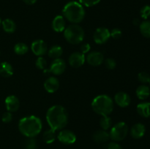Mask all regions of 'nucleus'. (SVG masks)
<instances>
[{
    "instance_id": "obj_27",
    "label": "nucleus",
    "mask_w": 150,
    "mask_h": 149,
    "mask_svg": "<svg viewBox=\"0 0 150 149\" xmlns=\"http://www.w3.org/2000/svg\"><path fill=\"white\" fill-rule=\"evenodd\" d=\"M29 51L27 45L23 42H18L14 46V52L18 55H24Z\"/></svg>"
},
{
    "instance_id": "obj_36",
    "label": "nucleus",
    "mask_w": 150,
    "mask_h": 149,
    "mask_svg": "<svg viewBox=\"0 0 150 149\" xmlns=\"http://www.w3.org/2000/svg\"><path fill=\"white\" fill-rule=\"evenodd\" d=\"M107 149H123L122 147L116 142H111L107 145Z\"/></svg>"
},
{
    "instance_id": "obj_3",
    "label": "nucleus",
    "mask_w": 150,
    "mask_h": 149,
    "mask_svg": "<svg viewBox=\"0 0 150 149\" xmlns=\"http://www.w3.org/2000/svg\"><path fill=\"white\" fill-rule=\"evenodd\" d=\"M64 18L73 24H78L83 20L85 17V10L83 6L79 1H72L67 3L62 10Z\"/></svg>"
},
{
    "instance_id": "obj_26",
    "label": "nucleus",
    "mask_w": 150,
    "mask_h": 149,
    "mask_svg": "<svg viewBox=\"0 0 150 149\" xmlns=\"http://www.w3.org/2000/svg\"><path fill=\"white\" fill-rule=\"evenodd\" d=\"M111 124H112V121L108 115H103L100 120V126L103 130L106 131L109 129L111 127Z\"/></svg>"
},
{
    "instance_id": "obj_37",
    "label": "nucleus",
    "mask_w": 150,
    "mask_h": 149,
    "mask_svg": "<svg viewBox=\"0 0 150 149\" xmlns=\"http://www.w3.org/2000/svg\"><path fill=\"white\" fill-rule=\"evenodd\" d=\"M90 45L89 43H85L81 46V51L82 53L85 54L90 51Z\"/></svg>"
},
{
    "instance_id": "obj_24",
    "label": "nucleus",
    "mask_w": 150,
    "mask_h": 149,
    "mask_svg": "<svg viewBox=\"0 0 150 149\" xmlns=\"http://www.w3.org/2000/svg\"><path fill=\"white\" fill-rule=\"evenodd\" d=\"M55 130L52 129L50 128L49 129L46 130L44 131L43 135H42V139H43L44 142L47 144H51V143H54L57 137V134H56Z\"/></svg>"
},
{
    "instance_id": "obj_38",
    "label": "nucleus",
    "mask_w": 150,
    "mask_h": 149,
    "mask_svg": "<svg viewBox=\"0 0 150 149\" xmlns=\"http://www.w3.org/2000/svg\"><path fill=\"white\" fill-rule=\"evenodd\" d=\"M26 4H29V5H32V4H35L37 2L38 0H23Z\"/></svg>"
},
{
    "instance_id": "obj_18",
    "label": "nucleus",
    "mask_w": 150,
    "mask_h": 149,
    "mask_svg": "<svg viewBox=\"0 0 150 149\" xmlns=\"http://www.w3.org/2000/svg\"><path fill=\"white\" fill-rule=\"evenodd\" d=\"M92 138L95 142L98 143H105L110 139L109 133L105 130H98L92 135Z\"/></svg>"
},
{
    "instance_id": "obj_41",
    "label": "nucleus",
    "mask_w": 150,
    "mask_h": 149,
    "mask_svg": "<svg viewBox=\"0 0 150 149\" xmlns=\"http://www.w3.org/2000/svg\"><path fill=\"white\" fill-rule=\"evenodd\" d=\"M149 86H150V81H149Z\"/></svg>"
},
{
    "instance_id": "obj_25",
    "label": "nucleus",
    "mask_w": 150,
    "mask_h": 149,
    "mask_svg": "<svg viewBox=\"0 0 150 149\" xmlns=\"http://www.w3.org/2000/svg\"><path fill=\"white\" fill-rule=\"evenodd\" d=\"M141 34L144 37L150 38V20H144L139 25Z\"/></svg>"
},
{
    "instance_id": "obj_20",
    "label": "nucleus",
    "mask_w": 150,
    "mask_h": 149,
    "mask_svg": "<svg viewBox=\"0 0 150 149\" xmlns=\"http://www.w3.org/2000/svg\"><path fill=\"white\" fill-rule=\"evenodd\" d=\"M0 74L2 77H9L13 74V69L10 64L4 61L0 64Z\"/></svg>"
},
{
    "instance_id": "obj_35",
    "label": "nucleus",
    "mask_w": 150,
    "mask_h": 149,
    "mask_svg": "<svg viewBox=\"0 0 150 149\" xmlns=\"http://www.w3.org/2000/svg\"><path fill=\"white\" fill-rule=\"evenodd\" d=\"M1 120L4 123H10V121H12L13 120V115H12V113L10 112H4L3 114L2 117H1Z\"/></svg>"
},
{
    "instance_id": "obj_16",
    "label": "nucleus",
    "mask_w": 150,
    "mask_h": 149,
    "mask_svg": "<svg viewBox=\"0 0 150 149\" xmlns=\"http://www.w3.org/2000/svg\"><path fill=\"white\" fill-rule=\"evenodd\" d=\"M146 128L144 124L141 123L134 124L130 129V134L134 139H140L144 135Z\"/></svg>"
},
{
    "instance_id": "obj_11",
    "label": "nucleus",
    "mask_w": 150,
    "mask_h": 149,
    "mask_svg": "<svg viewBox=\"0 0 150 149\" xmlns=\"http://www.w3.org/2000/svg\"><path fill=\"white\" fill-rule=\"evenodd\" d=\"M86 61L89 65L97 67L102 64L104 61L103 54L98 51H92L86 56Z\"/></svg>"
},
{
    "instance_id": "obj_22",
    "label": "nucleus",
    "mask_w": 150,
    "mask_h": 149,
    "mask_svg": "<svg viewBox=\"0 0 150 149\" xmlns=\"http://www.w3.org/2000/svg\"><path fill=\"white\" fill-rule=\"evenodd\" d=\"M2 28L4 31L7 33H13L16 29V24L12 19L7 18L1 22Z\"/></svg>"
},
{
    "instance_id": "obj_1",
    "label": "nucleus",
    "mask_w": 150,
    "mask_h": 149,
    "mask_svg": "<svg viewBox=\"0 0 150 149\" xmlns=\"http://www.w3.org/2000/svg\"><path fill=\"white\" fill-rule=\"evenodd\" d=\"M46 121L51 129L62 130L68 123V112L62 105H54L47 111Z\"/></svg>"
},
{
    "instance_id": "obj_23",
    "label": "nucleus",
    "mask_w": 150,
    "mask_h": 149,
    "mask_svg": "<svg viewBox=\"0 0 150 149\" xmlns=\"http://www.w3.org/2000/svg\"><path fill=\"white\" fill-rule=\"evenodd\" d=\"M62 53L63 49L59 45H54L48 51V56L51 57V58H54V59L60 58L62 55Z\"/></svg>"
},
{
    "instance_id": "obj_28",
    "label": "nucleus",
    "mask_w": 150,
    "mask_h": 149,
    "mask_svg": "<svg viewBox=\"0 0 150 149\" xmlns=\"http://www.w3.org/2000/svg\"><path fill=\"white\" fill-rule=\"evenodd\" d=\"M24 149H37L38 143L35 137H27L23 144Z\"/></svg>"
},
{
    "instance_id": "obj_8",
    "label": "nucleus",
    "mask_w": 150,
    "mask_h": 149,
    "mask_svg": "<svg viewBox=\"0 0 150 149\" xmlns=\"http://www.w3.org/2000/svg\"><path fill=\"white\" fill-rule=\"evenodd\" d=\"M57 138L64 145L73 144L76 141V136L73 131L69 129H62L57 135Z\"/></svg>"
},
{
    "instance_id": "obj_31",
    "label": "nucleus",
    "mask_w": 150,
    "mask_h": 149,
    "mask_svg": "<svg viewBox=\"0 0 150 149\" xmlns=\"http://www.w3.org/2000/svg\"><path fill=\"white\" fill-rule=\"evenodd\" d=\"M140 15L142 16V18L148 19V18L150 17V6L149 5H145L140 10Z\"/></svg>"
},
{
    "instance_id": "obj_33",
    "label": "nucleus",
    "mask_w": 150,
    "mask_h": 149,
    "mask_svg": "<svg viewBox=\"0 0 150 149\" xmlns=\"http://www.w3.org/2000/svg\"><path fill=\"white\" fill-rule=\"evenodd\" d=\"M105 65L108 70H114L117 66V63H116L115 60L113 58H107L105 61Z\"/></svg>"
},
{
    "instance_id": "obj_40",
    "label": "nucleus",
    "mask_w": 150,
    "mask_h": 149,
    "mask_svg": "<svg viewBox=\"0 0 150 149\" xmlns=\"http://www.w3.org/2000/svg\"><path fill=\"white\" fill-rule=\"evenodd\" d=\"M1 24V18H0V25Z\"/></svg>"
},
{
    "instance_id": "obj_10",
    "label": "nucleus",
    "mask_w": 150,
    "mask_h": 149,
    "mask_svg": "<svg viewBox=\"0 0 150 149\" xmlns=\"http://www.w3.org/2000/svg\"><path fill=\"white\" fill-rule=\"evenodd\" d=\"M66 70V63L62 58H59L54 59L50 67V72L53 73L55 75L62 74Z\"/></svg>"
},
{
    "instance_id": "obj_14",
    "label": "nucleus",
    "mask_w": 150,
    "mask_h": 149,
    "mask_svg": "<svg viewBox=\"0 0 150 149\" xmlns=\"http://www.w3.org/2000/svg\"><path fill=\"white\" fill-rule=\"evenodd\" d=\"M5 106L9 112H16L20 107L18 98L15 95H10L5 99Z\"/></svg>"
},
{
    "instance_id": "obj_12",
    "label": "nucleus",
    "mask_w": 150,
    "mask_h": 149,
    "mask_svg": "<svg viewBox=\"0 0 150 149\" xmlns=\"http://www.w3.org/2000/svg\"><path fill=\"white\" fill-rule=\"evenodd\" d=\"M85 60L86 58L84 54L81 52H75L69 57V64L74 68H79L84 64Z\"/></svg>"
},
{
    "instance_id": "obj_9",
    "label": "nucleus",
    "mask_w": 150,
    "mask_h": 149,
    "mask_svg": "<svg viewBox=\"0 0 150 149\" xmlns=\"http://www.w3.org/2000/svg\"><path fill=\"white\" fill-rule=\"evenodd\" d=\"M31 50L35 55L42 56L48 52L47 45L42 39H37L31 45Z\"/></svg>"
},
{
    "instance_id": "obj_4",
    "label": "nucleus",
    "mask_w": 150,
    "mask_h": 149,
    "mask_svg": "<svg viewBox=\"0 0 150 149\" xmlns=\"http://www.w3.org/2000/svg\"><path fill=\"white\" fill-rule=\"evenodd\" d=\"M92 108L98 115H108L114 110V101L106 94L98 95L92 100Z\"/></svg>"
},
{
    "instance_id": "obj_29",
    "label": "nucleus",
    "mask_w": 150,
    "mask_h": 149,
    "mask_svg": "<svg viewBox=\"0 0 150 149\" xmlns=\"http://www.w3.org/2000/svg\"><path fill=\"white\" fill-rule=\"evenodd\" d=\"M46 65L47 62L45 58H44L42 56H38L36 61H35V66H36L37 68L44 70L45 67H46Z\"/></svg>"
},
{
    "instance_id": "obj_5",
    "label": "nucleus",
    "mask_w": 150,
    "mask_h": 149,
    "mask_svg": "<svg viewBox=\"0 0 150 149\" xmlns=\"http://www.w3.org/2000/svg\"><path fill=\"white\" fill-rule=\"evenodd\" d=\"M84 30L78 24H71L64 30V37L67 42L72 45H78L84 39Z\"/></svg>"
},
{
    "instance_id": "obj_15",
    "label": "nucleus",
    "mask_w": 150,
    "mask_h": 149,
    "mask_svg": "<svg viewBox=\"0 0 150 149\" xmlns=\"http://www.w3.org/2000/svg\"><path fill=\"white\" fill-rule=\"evenodd\" d=\"M59 87V82L55 77H50L44 83V89L48 93H54Z\"/></svg>"
},
{
    "instance_id": "obj_13",
    "label": "nucleus",
    "mask_w": 150,
    "mask_h": 149,
    "mask_svg": "<svg viewBox=\"0 0 150 149\" xmlns=\"http://www.w3.org/2000/svg\"><path fill=\"white\" fill-rule=\"evenodd\" d=\"M114 101L118 106L121 108H126L131 102V99L129 94L124 91H120L114 96Z\"/></svg>"
},
{
    "instance_id": "obj_7",
    "label": "nucleus",
    "mask_w": 150,
    "mask_h": 149,
    "mask_svg": "<svg viewBox=\"0 0 150 149\" xmlns=\"http://www.w3.org/2000/svg\"><path fill=\"white\" fill-rule=\"evenodd\" d=\"M111 37V33L108 29L104 27L98 28L95 31L93 34V39L95 43L102 45L105 43Z\"/></svg>"
},
{
    "instance_id": "obj_34",
    "label": "nucleus",
    "mask_w": 150,
    "mask_h": 149,
    "mask_svg": "<svg viewBox=\"0 0 150 149\" xmlns=\"http://www.w3.org/2000/svg\"><path fill=\"white\" fill-rule=\"evenodd\" d=\"M111 37L112 38H114V39H120L122 37V32L120 30V29H117V28H115V29H113L111 31Z\"/></svg>"
},
{
    "instance_id": "obj_21",
    "label": "nucleus",
    "mask_w": 150,
    "mask_h": 149,
    "mask_svg": "<svg viewBox=\"0 0 150 149\" xmlns=\"http://www.w3.org/2000/svg\"><path fill=\"white\" fill-rule=\"evenodd\" d=\"M136 93L139 99H146L150 95V88L146 85H142L137 88Z\"/></svg>"
},
{
    "instance_id": "obj_19",
    "label": "nucleus",
    "mask_w": 150,
    "mask_h": 149,
    "mask_svg": "<svg viewBox=\"0 0 150 149\" xmlns=\"http://www.w3.org/2000/svg\"><path fill=\"white\" fill-rule=\"evenodd\" d=\"M137 112L144 118L150 117V102H142L137 105Z\"/></svg>"
},
{
    "instance_id": "obj_17",
    "label": "nucleus",
    "mask_w": 150,
    "mask_h": 149,
    "mask_svg": "<svg viewBox=\"0 0 150 149\" xmlns=\"http://www.w3.org/2000/svg\"><path fill=\"white\" fill-rule=\"evenodd\" d=\"M66 23L62 15H57L54 18L52 22V29L56 32H62L65 29Z\"/></svg>"
},
{
    "instance_id": "obj_39",
    "label": "nucleus",
    "mask_w": 150,
    "mask_h": 149,
    "mask_svg": "<svg viewBox=\"0 0 150 149\" xmlns=\"http://www.w3.org/2000/svg\"><path fill=\"white\" fill-rule=\"evenodd\" d=\"M133 23L135 25V26H139V25H140L141 23L140 20H139V18H135L134 20H133Z\"/></svg>"
},
{
    "instance_id": "obj_2",
    "label": "nucleus",
    "mask_w": 150,
    "mask_h": 149,
    "mask_svg": "<svg viewBox=\"0 0 150 149\" xmlns=\"http://www.w3.org/2000/svg\"><path fill=\"white\" fill-rule=\"evenodd\" d=\"M42 128V121L35 115L24 117L18 123L19 131L26 137H35L40 134Z\"/></svg>"
},
{
    "instance_id": "obj_32",
    "label": "nucleus",
    "mask_w": 150,
    "mask_h": 149,
    "mask_svg": "<svg viewBox=\"0 0 150 149\" xmlns=\"http://www.w3.org/2000/svg\"><path fill=\"white\" fill-rule=\"evenodd\" d=\"M100 1V0H79V2L85 7H93Z\"/></svg>"
},
{
    "instance_id": "obj_6",
    "label": "nucleus",
    "mask_w": 150,
    "mask_h": 149,
    "mask_svg": "<svg viewBox=\"0 0 150 149\" xmlns=\"http://www.w3.org/2000/svg\"><path fill=\"white\" fill-rule=\"evenodd\" d=\"M128 127L125 122H119L116 124L110 130V138L114 142L123 140L127 135Z\"/></svg>"
},
{
    "instance_id": "obj_30",
    "label": "nucleus",
    "mask_w": 150,
    "mask_h": 149,
    "mask_svg": "<svg viewBox=\"0 0 150 149\" xmlns=\"http://www.w3.org/2000/svg\"><path fill=\"white\" fill-rule=\"evenodd\" d=\"M138 79L142 83H148L150 81V75L146 72H142L138 74Z\"/></svg>"
}]
</instances>
